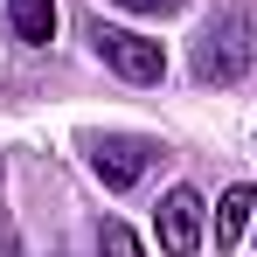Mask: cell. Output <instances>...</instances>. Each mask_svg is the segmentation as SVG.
Wrapping results in <instances>:
<instances>
[{
  "label": "cell",
  "instance_id": "cell-3",
  "mask_svg": "<svg viewBox=\"0 0 257 257\" xmlns=\"http://www.w3.org/2000/svg\"><path fill=\"white\" fill-rule=\"evenodd\" d=\"M153 229H160V250L167 257H195L202 250V195L195 188H174L160 215H153Z\"/></svg>",
  "mask_w": 257,
  "mask_h": 257
},
{
  "label": "cell",
  "instance_id": "cell-4",
  "mask_svg": "<svg viewBox=\"0 0 257 257\" xmlns=\"http://www.w3.org/2000/svg\"><path fill=\"white\" fill-rule=\"evenodd\" d=\"M153 160V146L146 139H90V174L104 181V188H132L139 174Z\"/></svg>",
  "mask_w": 257,
  "mask_h": 257
},
{
  "label": "cell",
  "instance_id": "cell-7",
  "mask_svg": "<svg viewBox=\"0 0 257 257\" xmlns=\"http://www.w3.org/2000/svg\"><path fill=\"white\" fill-rule=\"evenodd\" d=\"M97 257H146L125 222H97Z\"/></svg>",
  "mask_w": 257,
  "mask_h": 257
},
{
  "label": "cell",
  "instance_id": "cell-2",
  "mask_svg": "<svg viewBox=\"0 0 257 257\" xmlns=\"http://www.w3.org/2000/svg\"><path fill=\"white\" fill-rule=\"evenodd\" d=\"M90 42H97V56L125 77V84H160L167 77V56H160V42H146V35H132V28H90Z\"/></svg>",
  "mask_w": 257,
  "mask_h": 257
},
{
  "label": "cell",
  "instance_id": "cell-1",
  "mask_svg": "<svg viewBox=\"0 0 257 257\" xmlns=\"http://www.w3.org/2000/svg\"><path fill=\"white\" fill-rule=\"evenodd\" d=\"M250 63H257L250 14H243V7H222L209 28H202V42H195V77H202V84H236Z\"/></svg>",
  "mask_w": 257,
  "mask_h": 257
},
{
  "label": "cell",
  "instance_id": "cell-8",
  "mask_svg": "<svg viewBox=\"0 0 257 257\" xmlns=\"http://www.w3.org/2000/svg\"><path fill=\"white\" fill-rule=\"evenodd\" d=\"M111 7H132V14H174L181 0H111Z\"/></svg>",
  "mask_w": 257,
  "mask_h": 257
},
{
  "label": "cell",
  "instance_id": "cell-6",
  "mask_svg": "<svg viewBox=\"0 0 257 257\" xmlns=\"http://www.w3.org/2000/svg\"><path fill=\"white\" fill-rule=\"evenodd\" d=\"M250 209H257V195H250V188H229V195L215 202V250H229V243L243 236V222H250Z\"/></svg>",
  "mask_w": 257,
  "mask_h": 257
},
{
  "label": "cell",
  "instance_id": "cell-5",
  "mask_svg": "<svg viewBox=\"0 0 257 257\" xmlns=\"http://www.w3.org/2000/svg\"><path fill=\"white\" fill-rule=\"evenodd\" d=\"M7 21H14L21 42H35V49L56 42V0H7Z\"/></svg>",
  "mask_w": 257,
  "mask_h": 257
}]
</instances>
